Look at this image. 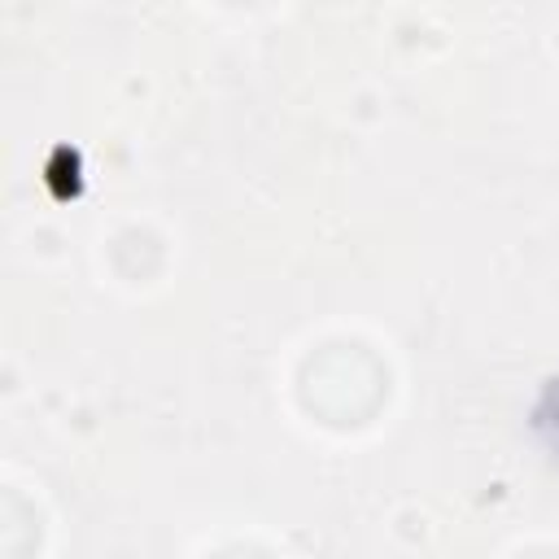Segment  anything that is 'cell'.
I'll list each match as a JSON object with an SVG mask.
<instances>
[{"label": "cell", "mask_w": 559, "mask_h": 559, "mask_svg": "<svg viewBox=\"0 0 559 559\" xmlns=\"http://www.w3.org/2000/svg\"><path fill=\"white\" fill-rule=\"evenodd\" d=\"M533 432L537 441L559 459V376H550L533 402Z\"/></svg>", "instance_id": "obj_1"}]
</instances>
